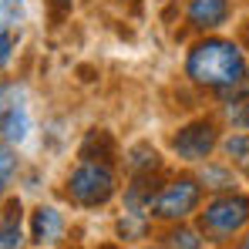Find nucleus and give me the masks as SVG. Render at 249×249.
<instances>
[{"instance_id":"1","label":"nucleus","mask_w":249,"mask_h":249,"mask_svg":"<svg viewBox=\"0 0 249 249\" xmlns=\"http://www.w3.org/2000/svg\"><path fill=\"white\" fill-rule=\"evenodd\" d=\"M185 81L196 84L199 91H209L215 98H232L249 78V57L246 47L222 34H202L199 41L185 51Z\"/></svg>"},{"instance_id":"2","label":"nucleus","mask_w":249,"mask_h":249,"mask_svg":"<svg viewBox=\"0 0 249 249\" xmlns=\"http://www.w3.org/2000/svg\"><path fill=\"white\" fill-rule=\"evenodd\" d=\"M196 215H199L196 226L206 236V243H232L249 229V196H243L239 189L215 192L206 206H199Z\"/></svg>"},{"instance_id":"3","label":"nucleus","mask_w":249,"mask_h":249,"mask_svg":"<svg viewBox=\"0 0 249 249\" xmlns=\"http://www.w3.org/2000/svg\"><path fill=\"white\" fill-rule=\"evenodd\" d=\"M68 199L78 209H101L108 206L118 192V175L111 162H94V159H81L68 175Z\"/></svg>"},{"instance_id":"4","label":"nucleus","mask_w":249,"mask_h":249,"mask_svg":"<svg viewBox=\"0 0 249 249\" xmlns=\"http://www.w3.org/2000/svg\"><path fill=\"white\" fill-rule=\"evenodd\" d=\"M202 185L196 175H175L162 182L152 196V206H148V215L159 219V222H185L192 219L199 206H202Z\"/></svg>"},{"instance_id":"5","label":"nucleus","mask_w":249,"mask_h":249,"mask_svg":"<svg viewBox=\"0 0 249 249\" xmlns=\"http://www.w3.org/2000/svg\"><path fill=\"white\" fill-rule=\"evenodd\" d=\"M222 142V128L215 118H196V122H185L182 128H175L168 135V148L178 162L185 165H199L212 159V152L219 148Z\"/></svg>"},{"instance_id":"6","label":"nucleus","mask_w":249,"mask_h":249,"mask_svg":"<svg viewBox=\"0 0 249 249\" xmlns=\"http://www.w3.org/2000/svg\"><path fill=\"white\" fill-rule=\"evenodd\" d=\"M236 14L232 0H185V27L192 34H215Z\"/></svg>"},{"instance_id":"7","label":"nucleus","mask_w":249,"mask_h":249,"mask_svg":"<svg viewBox=\"0 0 249 249\" xmlns=\"http://www.w3.org/2000/svg\"><path fill=\"white\" fill-rule=\"evenodd\" d=\"M64 229H68V222L54 206H37L31 212V243L34 246H57L64 239Z\"/></svg>"},{"instance_id":"8","label":"nucleus","mask_w":249,"mask_h":249,"mask_svg":"<svg viewBox=\"0 0 249 249\" xmlns=\"http://www.w3.org/2000/svg\"><path fill=\"white\" fill-rule=\"evenodd\" d=\"M196 178H199V185L209 189V192H232L236 189V168L229 165V162L206 159V162H199Z\"/></svg>"},{"instance_id":"9","label":"nucleus","mask_w":249,"mask_h":249,"mask_svg":"<svg viewBox=\"0 0 249 249\" xmlns=\"http://www.w3.org/2000/svg\"><path fill=\"white\" fill-rule=\"evenodd\" d=\"M115 155H118V142L105 128H91L78 148V159H94V162H115Z\"/></svg>"},{"instance_id":"10","label":"nucleus","mask_w":249,"mask_h":249,"mask_svg":"<svg viewBox=\"0 0 249 249\" xmlns=\"http://www.w3.org/2000/svg\"><path fill=\"white\" fill-rule=\"evenodd\" d=\"M124 168H128V175H155L162 168V155H159L155 145L138 142L124 152Z\"/></svg>"},{"instance_id":"11","label":"nucleus","mask_w":249,"mask_h":249,"mask_svg":"<svg viewBox=\"0 0 249 249\" xmlns=\"http://www.w3.org/2000/svg\"><path fill=\"white\" fill-rule=\"evenodd\" d=\"M219 152L226 155V162L236 168L239 175L249 178V131H229L219 142Z\"/></svg>"},{"instance_id":"12","label":"nucleus","mask_w":249,"mask_h":249,"mask_svg":"<svg viewBox=\"0 0 249 249\" xmlns=\"http://www.w3.org/2000/svg\"><path fill=\"white\" fill-rule=\"evenodd\" d=\"M27 128H31V118H27V108L24 105H7L3 118H0V138L7 145H17L27 138Z\"/></svg>"},{"instance_id":"13","label":"nucleus","mask_w":249,"mask_h":249,"mask_svg":"<svg viewBox=\"0 0 249 249\" xmlns=\"http://www.w3.org/2000/svg\"><path fill=\"white\" fill-rule=\"evenodd\" d=\"M24 232H20V202L10 199L3 215H0V249H20Z\"/></svg>"},{"instance_id":"14","label":"nucleus","mask_w":249,"mask_h":249,"mask_svg":"<svg viewBox=\"0 0 249 249\" xmlns=\"http://www.w3.org/2000/svg\"><path fill=\"white\" fill-rule=\"evenodd\" d=\"M168 249H206V236L199 232V226H185V222H172L165 232Z\"/></svg>"},{"instance_id":"15","label":"nucleus","mask_w":249,"mask_h":249,"mask_svg":"<svg viewBox=\"0 0 249 249\" xmlns=\"http://www.w3.org/2000/svg\"><path fill=\"white\" fill-rule=\"evenodd\" d=\"M222 122L232 131H249V94H232L222 101Z\"/></svg>"},{"instance_id":"16","label":"nucleus","mask_w":249,"mask_h":249,"mask_svg":"<svg viewBox=\"0 0 249 249\" xmlns=\"http://www.w3.org/2000/svg\"><path fill=\"white\" fill-rule=\"evenodd\" d=\"M14 172H17V159H14V152H10L7 145H0V196H3L7 182L14 178Z\"/></svg>"},{"instance_id":"17","label":"nucleus","mask_w":249,"mask_h":249,"mask_svg":"<svg viewBox=\"0 0 249 249\" xmlns=\"http://www.w3.org/2000/svg\"><path fill=\"white\" fill-rule=\"evenodd\" d=\"M14 51H17V37L10 27H0V71L14 61Z\"/></svg>"},{"instance_id":"18","label":"nucleus","mask_w":249,"mask_h":249,"mask_svg":"<svg viewBox=\"0 0 249 249\" xmlns=\"http://www.w3.org/2000/svg\"><path fill=\"white\" fill-rule=\"evenodd\" d=\"M71 3H74V0H51V7L57 10V17H64V14L71 10Z\"/></svg>"},{"instance_id":"19","label":"nucleus","mask_w":249,"mask_h":249,"mask_svg":"<svg viewBox=\"0 0 249 249\" xmlns=\"http://www.w3.org/2000/svg\"><path fill=\"white\" fill-rule=\"evenodd\" d=\"M7 91H10V88L0 81V118H3V111H7V105H10V101H7Z\"/></svg>"},{"instance_id":"20","label":"nucleus","mask_w":249,"mask_h":249,"mask_svg":"<svg viewBox=\"0 0 249 249\" xmlns=\"http://www.w3.org/2000/svg\"><path fill=\"white\" fill-rule=\"evenodd\" d=\"M243 47L249 51V17H246V24H243Z\"/></svg>"},{"instance_id":"21","label":"nucleus","mask_w":249,"mask_h":249,"mask_svg":"<svg viewBox=\"0 0 249 249\" xmlns=\"http://www.w3.org/2000/svg\"><path fill=\"white\" fill-rule=\"evenodd\" d=\"M236 249H249V229H246V232H243V239L236 243Z\"/></svg>"},{"instance_id":"22","label":"nucleus","mask_w":249,"mask_h":249,"mask_svg":"<svg viewBox=\"0 0 249 249\" xmlns=\"http://www.w3.org/2000/svg\"><path fill=\"white\" fill-rule=\"evenodd\" d=\"M3 3H7V7H14V3H20V0H3Z\"/></svg>"},{"instance_id":"23","label":"nucleus","mask_w":249,"mask_h":249,"mask_svg":"<svg viewBox=\"0 0 249 249\" xmlns=\"http://www.w3.org/2000/svg\"><path fill=\"white\" fill-rule=\"evenodd\" d=\"M155 249H168V246H155Z\"/></svg>"}]
</instances>
